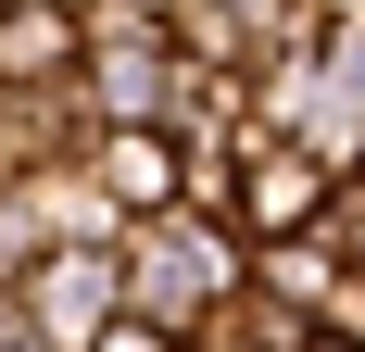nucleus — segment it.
<instances>
[{"label": "nucleus", "mask_w": 365, "mask_h": 352, "mask_svg": "<svg viewBox=\"0 0 365 352\" xmlns=\"http://www.w3.org/2000/svg\"><path fill=\"white\" fill-rule=\"evenodd\" d=\"M151 13H164V0H151Z\"/></svg>", "instance_id": "nucleus-14"}, {"label": "nucleus", "mask_w": 365, "mask_h": 352, "mask_svg": "<svg viewBox=\"0 0 365 352\" xmlns=\"http://www.w3.org/2000/svg\"><path fill=\"white\" fill-rule=\"evenodd\" d=\"M240 289L277 302L290 327H328V315H340V252H328V239H277V252H252V277H240Z\"/></svg>", "instance_id": "nucleus-8"}, {"label": "nucleus", "mask_w": 365, "mask_h": 352, "mask_svg": "<svg viewBox=\"0 0 365 352\" xmlns=\"http://www.w3.org/2000/svg\"><path fill=\"white\" fill-rule=\"evenodd\" d=\"M315 13H328V26H365V0H315Z\"/></svg>", "instance_id": "nucleus-11"}, {"label": "nucleus", "mask_w": 365, "mask_h": 352, "mask_svg": "<svg viewBox=\"0 0 365 352\" xmlns=\"http://www.w3.org/2000/svg\"><path fill=\"white\" fill-rule=\"evenodd\" d=\"M76 63H88V13L0 0V88H76Z\"/></svg>", "instance_id": "nucleus-7"}, {"label": "nucleus", "mask_w": 365, "mask_h": 352, "mask_svg": "<svg viewBox=\"0 0 365 352\" xmlns=\"http://www.w3.org/2000/svg\"><path fill=\"white\" fill-rule=\"evenodd\" d=\"M189 88L177 38H164V13L151 0H101L88 13V63H76V113H88V139L101 126H164Z\"/></svg>", "instance_id": "nucleus-2"}, {"label": "nucleus", "mask_w": 365, "mask_h": 352, "mask_svg": "<svg viewBox=\"0 0 365 352\" xmlns=\"http://www.w3.org/2000/svg\"><path fill=\"white\" fill-rule=\"evenodd\" d=\"M88 352H189V340H164V327H139V315H113V327H101Z\"/></svg>", "instance_id": "nucleus-9"}, {"label": "nucleus", "mask_w": 365, "mask_h": 352, "mask_svg": "<svg viewBox=\"0 0 365 352\" xmlns=\"http://www.w3.org/2000/svg\"><path fill=\"white\" fill-rule=\"evenodd\" d=\"M113 277H126V315L164 327V340H215V315L240 302V277H252V239L240 227H215V214H151V227H126L113 239Z\"/></svg>", "instance_id": "nucleus-1"}, {"label": "nucleus", "mask_w": 365, "mask_h": 352, "mask_svg": "<svg viewBox=\"0 0 365 352\" xmlns=\"http://www.w3.org/2000/svg\"><path fill=\"white\" fill-rule=\"evenodd\" d=\"M202 352H240V340H202Z\"/></svg>", "instance_id": "nucleus-13"}, {"label": "nucleus", "mask_w": 365, "mask_h": 352, "mask_svg": "<svg viewBox=\"0 0 365 352\" xmlns=\"http://www.w3.org/2000/svg\"><path fill=\"white\" fill-rule=\"evenodd\" d=\"M76 164L101 176L113 227H151V214H177V202H189V151L164 139V126H101V139L76 151Z\"/></svg>", "instance_id": "nucleus-6"}, {"label": "nucleus", "mask_w": 365, "mask_h": 352, "mask_svg": "<svg viewBox=\"0 0 365 352\" xmlns=\"http://www.w3.org/2000/svg\"><path fill=\"white\" fill-rule=\"evenodd\" d=\"M0 214L26 227V252H113V239H126L88 164H38V176H0Z\"/></svg>", "instance_id": "nucleus-5"}, {"label": "nucleus", "mask_w": 365, "mask_h": 352, "mask_svg": "<svg viewBox=\"0 0 365 352\" xmlns=\"http://www.w3.org/2000/svg\"><path fill=\"white\" fill-rule=\"evenodd\" d=\"M13 315H26L51 352H88L113 315H126V277H113V252H38L26 289H13Z\"/></svg>", "instance_id": "nucleus-4"}, {"label": "nucleus", "mask_w": 365, "mask_h": 352, "mask_svg": "<svg viewBox=\"0 0 365 352\" xmlns=\"http://www.w3.org/2000/svg\"><path fill=\"white\" fill-rule=\"evenodd\" d=\"M0 352H51V340H38V327L13 315V302H0Z\"/></svg>", "instance_id": "nucleus-10"}, {"label": "nucleus", "mask_w": 365, "mask_h": 352, "mask_svg": "<svg viewBox=\"0 0 365 352\" xmlns=\"http://www.w3.org/2000/svg\"><path fill=\"white\" fill-rule=\"evenodd\" d=\"M328 189H340V164H315V151H290V139H240V202H227V227L252 252H277V239H315L328 227Z\"/></svg>", "instance_id": "nucleus-3"}, {"label": "nucleus", "mask_w": 365, "mask_h": 352, "mask_svg": "<svg viewBox=\"0 0 365 352\" xmlns=\"http://www.w3.org/2000/svg\"><path fill=\"white\" fill-rule=\"evenodd\" d=\"M302 352H365V340H340V327H315V340H302Z\"/></svg>", "instance_id": "nucleus-12"}]
</instances>
